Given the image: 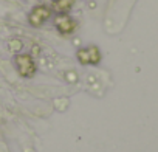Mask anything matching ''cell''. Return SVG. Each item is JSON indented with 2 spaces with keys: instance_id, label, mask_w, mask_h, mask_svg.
Returning a JSON list of instances; mask_svg holds the SVG:
<instances>
[{
  "instance_id": "cell-1",
  "label": "cell",
  "mask_w": 158,
  "mask_h": 152,
  "mask_svg": "<svg viewBox=\"0 0 158 152\" xmlns=\"http://www.w3.org/2000/svg\"><path fill=\"white\" fill-rule=\"evenodd\" d=\"M14 65H16V70L19 71V74L22 76V78H33V76L36 74V70H37L33 56L28 54V53L16 54Z\"/></svg>"
},
{
  "instance_id": "cell-3",
  "label": "cell",
  "mask_w": 158,
  "mask_h": 152,
  "mask_svg": "<svg viewBox=\"0 0 158 152\" xmlns=\"http://www.w3.org/2000/svg\"><path fill=\"white\" fill-rule=\"evenodd\" d=\"M51 14H53V11H51L50 6H47V5H36L30 11V14H28V22H30L31 27L39 28V27H42L51 17Z\"/></svg>"
},
{
  "instance_id": "cell-5",
  "label": "cell",
  "mask_w": 158,
  "mask_h": 152,
  "mask_svg": "<svg viewBox=\"0 0 158 152\" xmlns=\"http://www.w3.org/2000/svg\"><path fill=\"white\" fill-rule=\"evenodd\" d=\"M74 0H53L51 2V11L57 14H68V11L73 8Z\"/></svg>"
},
{
  "instance_id": "cell-2",
  "label": "cell",
  "mask_w": 158,
  "mask_h": 152,
  "mask_svg": "<svg viewBox=\"0 0 158 152\" xmlns=\"http://www.w3.org/2000/svg\"><path fill=\"white\" fill-rule=\"evenodd\" d=\"M76 57L82 65H98L101 62V51L96 45H89L79 48L76 51Z\"/></svg>"
},
{
  "instance_id": "cell-4",
  "label": "cell",
  "mask_w": 158,
  "mask_h": 152,
  "mask_svg": "<svg viewBox=\"0 0 158 152\" xmlns=\"http://www.w3.org/2000/svg\"><path fill=\"white\" fill-rule=\"evenodd\" d=\"M54 27L60 34L67 36V34H71L76 30V22L68 14H57L54 17Z\"/></svg>"
}]
</instances>
